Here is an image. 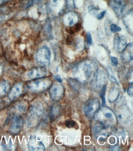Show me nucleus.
Instances as JSON below:
<instances>
[{"instance_id":"nucleus-1","label":"nucleus","mask_w":133,"mask_h":151,"mask_svg":"<svg viewBox=\"0 0 133 151\" xmlns=\"http://www.w3.org/2000/svg\"><path fill=\"white\" fill-rule=\"evenodd\" d=\"M96 71L95 66L92 61H86L81 63L74 69L73 76L80 83H85L93 76Z\"/></svg>"},{"instance_id":"nucleus-2","label":"nucleus","mask_w":133,"mask_h":151,"mask_svg":"<svg viewBox=\"0 0 133 151\" xmlns=\"http://www.w3.org/2000/svg\"><path fill=\"white\" fill-rule=\"evenodd\" d=\"M44 110L40 103H35L30 107L27 116V123L30 127L37 126L43 118Z\"/></svg>"},{"instance_id":"nucleus-3","label":"nucleus","mask_w":133,"mask_h":151,"mask_svg":"<svg viewBox=\"0 0 133 151\" xmlns=\"http://www.w3.org/2000/svg\"><path fill=\"white\" fill-rule=\"evenodd\" d=\"M52 85V81L48 78H42L32 80L26 83L29 90L32 92L41 93L49 89Z\"/></svg>"},{"instance_id":"nucleus-4","label":"nucleus","mask_w":133,"mask_h":151,"mask_svg":"<svg viewBox=\"0 0 133 151\" xmlns=\"http://www.w3.org/2000/svg\"><path fill=\"white\" fill-rule=\"evenodd\" d=\"M51 53L46 46L42 47L37 50L35 55L36 63L41 67H47L50 63Z\"/></svg>"},{"instance_id":"nucleus-5","label":"nucleus","mask_w":133,"mask_h":151,"mask_svg":"<svg viewBox=\"0 0 133 151\" xmlns=\"http://www.w3.org/2000/svg\"><path fill=\"white\" fill-rule=\"evenodd\" d=\"M100 102L97 98L91 99L86 102L84 111L86 116L89 119H91L100 108Z\"/></svg>"},{"instance_id":"nucleus-6","label":"nucleus","mask_w":133,"mask_h":151,"mask_svg":"<svg viewBox=\"0 0 133 151\" xmlns=\"http://www.w3.org/2000/svg\"><path fill=\"white\" fill-rule=\"evenodd\" d=\"M50 88L49 95L52 100L58 101L63 97L65 89L60 83H54Z\"/></svg>"},{"instance_id":"nucleus-7","label":"nucleus","mask_w":133,"mask_h":151,"mask_svg":"<svg viewBox=\"0 0 133 151\" xmlns=\"http://www.w3.org/2000/svg\"><path fill=\"white\" fill-rule=\"evenodd\" d=\"M24 125V120L21 116L14 114L12 119L10 131L12 134H17L22 130Z\"/></svg>"},{"instance_id":"nucleus-8","label":"nucleus","mask_w":133,"mask_h":151,"mask_svg":"<svg viewBox=\"0 0 133 151\" xmlns=\"http://www.w3.org/2000/svg\"><path fill=\"white\" fill-rule=\"evenodd\" d=\"M48 74V71L44 67H36L30 70L27 73V77L31 80L45 78Z\"/></svg>"},{"instance_id":"nucleus-9","label":"nucleus","mask_w":133,"mask_h":151,"mask_svg":"<svg viewBox=\"0 0 133 151\" xmlns=\"http://www.w3.org/2000/svg\"><path fill=\"white\" fill-rule=\"evenodd\" d=\"M127 46V40L124 36L119 34L115 35L114 40V47L118 52H123Z\"/></svg>"},{"instance_id":"nucleus-10","label":"nucleus","mask_w":133,"mask_h":151,"mask_svg":"<svg viewBox=\"0 0 133 151\" xmlns=\"http://www.w3.org/2000/svg\"><path fill=\"white\" fill-rule=\"evenodd\" d=\"M64 6V0H48V9L51 12L55 15L61 13Z\"/></svg>"},{"instance_id":"nucleus-11","label":"nucleus","mask_w":133,"mask_h":151,"mask_svg":"<svg viewBox=\"0 0 133 151\" xmlns=\"http://www.w3.org/2000/svg\"><path fill=\"white\" fill-rule=\"evenodd\" d=\"M28 148L30 151H44L45 148L44 144L36 136H31L29 139Z\"/></svg>"},{"instance_id":"nucleus-12","label":"nucleus","mask_w":133,"mask_h":151,"mask_svg":"<svg viewBox=\"0 0 133 151\" xmlns=\"http://www.w3.org/2000/svg\"><path fill=\"white\" fill-rule=\"evenodd\" d=\"M23 84L22 83H16L8 93V99L11 101H14L20 97L22 93Z\"/></svg>"},{"instance_id":"nucleus-13","label":"nucleus","mask_w":133,"mask_h":151,"mask_svg":"<svg viewBox=\"0 0 133 151\" xmlns=\"http://www.w3.org/2000/svg\"><path fill=\"white\" fill-rule=\"evenodd\" d=\"M78 17L76 13L69 12L65 14L63 17V21L64 24L66 26L72 27L78 23Z\"/></svg>"},{"instance_id":"nucleus-14","label":"nucleus","mask_w":133,"mask_h":151,"mask_svg":"<svg viewBox=\"0 0 133 151\" xmlns=\"http://www.w3.org/2000/svg\"><path fill=\"white\" fill-rule=\"evenodd\" d=\"M106 125L104 123L102 122H99L95 125L94 127L93 132L95 137L97 138L100 135H102L105 137H107L108 134L106 131Z\"/></svg>"},{"instance_id":"nucleus-15","label":"nucleus","mask_w":133,"mask_h":151,"mask_svg":"<svg viewBox=\"0 0 133 151\" xmlns=\"http://www.w3.org/2000/svg\"><path fill=\"white\" fill-rule=\"evenodd\" d=\"M111 5L115 12L118 15L122 14L125 7V2L123 0H112Z\"/></svg>"},{"instance_id":"nucleus-16","label":"nucleus","mask_w":133,"mask_h":151,"mask_svg":"<svg viewBox=\"0 0 133 151\" xmlns=\"http://www.w3.org/2000/svg\"><path fill=\"white\" fill-rule=\"evenodd\" d=\"M133 44L130 43L127 46L126 48L123 51L121 55V59L123 62L128 63L130 62L133 59Z\"/></svg>"},{"instance_id":"nucleus-17","label":"nucleus","mask_w":133,"mask_h":151,"mask_svg":"<svg viewBox=\"0 0 133 151\" xmlns=\"http://www.w3.org/2000/svg\"><path fill=\"white\" fill-rule=\"evenodd\" d=\"M10 88V83L8 81L5 80L0 81V99L8 93Z\"/></svg>"},{"instance_id":"nucleus-18","label":"nucleus","mask_w":133,"mask_h":151,"mask_svg":"<svg viewBox=\"0 0 133 151\" xmlns=\"http://www.w3.org/2000/svg\"><path fill=\"white\" fill-rule=\"evenodd\" d=\"M14 109L18 113H25L27 110V105L24 101H19L14 105Z\"/></svg>"},{"instance_id":"nucleus-19","label":"nucleus","mask_w":133,"mask_h":151,"mask_svg":"<svg viewBox=\"0 0 133 151\" xmlns=\"http://www.w3.org/2000/svg\"><path fill=\"white\" fill-rule=\"evenodd\" d=\"M119 95V91L117 88H112L109 94L108 99L111 102H113L116 101Z\"/></svg>"},{"instance_id":"nucleus-20","label":"nucleus","mask_w":133,"mask_h":151,"mask_svg":"<svg viewBox=\"0 0 133 151\" xmlns=\"http://www.w3.org/2000/svg\"><path fill=\"white\" fill-rule=\"evenodd\" d=\"M60 106L58 105H54L52 106L50 113V119L52 122L60 114Z\"/></svg>"},{"instance_id":"nucleus-21","label":"nucleus","mask_w":133,"mask_h":151,"mask_svg":"<svg viewBox=\"0 0 133 151\" xmlns=\"http://www.w3.org/2000/svg\"><path fill=\"white\" fill-rule=\"evenodd\" d=\"M96 76L97 82L98 83L97 85L99 87H100L101 86L100 83H101V85H102L103 83V82H104L105 80H106V74L104 73V72H102V71L101 70H100L97 72Z\"/></svg>"},{"instance_id":"nucleus-22","label":"nucleus","mask_w":133,"mask_h":151,"mask_svg":"<svg viewBox=\"0 0 133 151\" xmlns=\"http://www.w3.org/2000/svg\"><path fill=\"white\" fill-rule=\"evenodd\" d=\"M107 74L109 79L111 82L114 83H118V82L115 77L114 73L113 70L111 67H108L107 68Z\"/></svg>"},{"instance_id":"nucleus-23","label":"nucleus","mask_w":133,"mask_h":151,"mask_svg":"<svg viewBox=\"0 0 133 151\" xmlns=\"http://www.w3.org/2000/svg\"><path fill=\"white\" fill-rule=\"evenodd\" d=\"M107 89V86L106 85H104L101 89V93H100V96H101V101H102V104H101V106H104L106 105V98H105V95H106V90Z\"/></svg>"},{"instance_id":"nucleus-24","label":"nucleus","mask_w":133,"mask_h":151,"mask_svg":"<svg viewBox=\"0 0 133 151\" xmlns=\"http://www.w3.org/2000/svg\"><path fill=\"white\" fill-rule=\"evenodd\" d=\"M88 12L89 14H91L93 16L95 17H97L98 13V10L96 7L93 6H90L88 7Z\"/></svg>"},{"instance_id":"nucleus-25","label":"nucleus","mask_w":133,"mask_h":151,"mask_svg":"<svg viewBox=\"0 0 133 151\" xmlns=\"http://www.w3.org/2000/svg\"><path fill=\"white\" fill-rule=\"evenodd\" d=\"M80 24H78L77 23L76 24L71 27V28L69 29V31L70 33H73L79 31L80 29Z\"/></svg>"},{"instance_id":"nucleus-26","label":"nucleus","mask_w":133,"mask_h":151,"mask_svg":"<svg viewBox=\"0 0 133 151\" xmlns=\"http://www.w3.org/2000/svg\"><path fill=\"white\" fill-rule=\"evenodd\" d=\"M110 29H111V32L113 33H116V32L120 31L121 30V29L119 27L117 26L115 24H112L110 27Z\"/></svg>"},{"instance_id":"nucleus-27","label":"nucleus","mask_w":133,"mask_h":151,"mask_svg":"<svg viewBox=\"0 0 133 151\" xmlns=\"http://www.w3.org/2000/svg\"><path fill=\"white\" fill-rule=\"evenodd\" d=\"M76 125V122L73 120H67L65 122V125L68 128L73 127Z\"/></svg>"},{"instance_id":"nucleus-28","label":"nucleus","mask_w":133,"mask_h":151,"mask_svg":"<svg viewBox=\"0 0 133 151\" xmlns=\"http://www.w3.org/2000/svg\"><path fill=\"white\" fill-rule=\"evenodd\" d=\"M127 92L128 95L130 96H133V82H132L130 83V86H129V88H128Z\"/></svg>"},{"instance_id":"nucleus-29","label":"nucleus","mask_w":133,"mask_h":151,"mask_svg":"<svg viewBox=\"0 0 133 151\" xmlns=\"http://www.w3.org/2000/svg\"><path fill=\"white\" fill-rule=\"evenodd\" d=\"M111 61L112 63L114 66H117L118 65V61L117 58L114 57H111Z\"/></svg>"},{"instance_id":"nucleus-30","label":"nucleus","mask_w":133,"mask_h":151,"mask_svg":"<svg viewBox=\"0 0 133 151\" xmlns=\"http://www.w3.org/2000/svg\"><path fill=\"white\" fill-rule=\"evenodd\" d=\"M87 42L88 44H91L92 42L91 35L88 32L87 34Z\"/></svg>"},{"instance_id":"nucleus-31","label":"nucleus","mask_w":133,"mask_h":151,"mask_svg":"<svg viewBox=\"0 0 133 151\" xmlns=\"http://www.w3.org/2000/svg\"><path fill=\"white\" fill-rule=\"evenodd\" d=\"M106 13V12L105 11H104L101 12V13H99V14H98L97 17V19H98V20H101V19H103L104 16Z\"/></svg>"},{"instance_id":"nucleus-32","label":"nucleus","mask_w":133,"mask_h":151,"mask_svg":"<svg viewBox=\"0 0 133 151\" xmlns=\"http://www.w3.org/2000/svg\"><path fill=\"white\" fill-rule=\"evenodd\" d=\"M54 78L58 83H62V79L60 76L59 75L54 76Z\"/></svg>"},{"instance_id":"nucleus-33","label":"nucleus","mask_w":133,"mask_h":151,"mask_svg":"<svg viewBox=\"0 0 133 151\" xmlns=\"http://www.w3.org/2000/svg\"><path fill=\"white\" fill-rule=\"evenodd\" d=\"M104 115L107 119H111L112 117V115L111 113H106Z\"/></svg>"},{"instance_id":"nucleus-34","label":"nucleus","mask_w":133,"mask_h":151,"mask_svg":"<svg viewBox=\"0 0 133 151\" xmlns=\"http://www.w3.org/2000/svg\"><path fill=\"white\" fill-rule=\"evenodd\" d=\"M67 3L69 6H70V7L73 6V0H67Z\"/></svg>"},{"instance_id":"nucleus-35","label":"nucleus","mask_w":133,"mask_h":151,"mask_svg":"<svg viewBox=\"0 0 133 151\" xmlns=\"http://www.w3.org/2000/svg\"><path fill=\"white\" fill-rule=\"evenodd\" d=\"M42 1V0H34L33 2L34 3H36L39 2H40V1Z\"/></svg>"},{"instance_id":"nucleus-36","label":"nucleus","mask_w":133,"mask_h":151,"mask_svg":"<svg viewBox=\"0 0 133 151\" xmlns=\"http://www.w3.org/2000/svg\"><path fill=\"white\" fill-rule=\"evenodd\" d=\"M2 1H3V0H0V4L2 3Z\"/></svg>"}]
</instances>
